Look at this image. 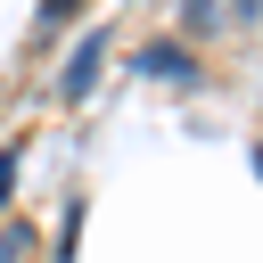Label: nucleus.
Instances as JSON below:
<instances>
[{
  "label": "nucleus",
  "instance_id": "1",
  "mask_svg": "<svg viewBox=\"0 0 263 263\" xmlns=\"http://www.w3.org/2000/svg\"><path fill=\"white\" fill-rule=\"evenodd\" d=\"M99 74H107V33H82V41H74V58L58 66V99H66V107H74V99H90V90H99Z\"/></svg>",
  "mask_w": 263,
  "mask_h": 263
},
{
  "label": "nucleus",
  "instance_id": "2",
  "mask_svg": "<svg viewBox=\"0 0 263 263\" xmlns=\"http://www.w3.org/2000/svg\"><path fill=\"white\" fill-rule=\"evenodd\" d=\"M140 74H156V82H197V58H189L181 41H140Z\"/></svg>",
  "mask_w": 263,
  "mask_h": 263
},
{
  "label": "nucleus",
  "instance_id": "3",
  "mask_svg": "<svg viewBox=\"0 0 263 263\" xmlns=\"http://www.w3.org/2000/svg\"><path fill=\"white\" fill-rule=\"evenodd\" d=\"M25 247H33V238H25L16 222H0V263H25Z\"/></svg>",
  "mask_w": 263,
  "mask_h": 263
},
{
  "label": "nucleus",
  "instance_id": "4",
  "mask_svg": "<svg viewBox=\"0 0 263 263\" xmlns=\"http://www.w3.org/2000/svg\"><path fill=\"white\" fill-rule=\"evenodd\" d=\"M74 8H82V0H41V25H66Z\"/></svg>",
  "mask_w": 263,
  "mask_h": 263
},
{
  "label": "nucleus",
  "instance_id": "5",
  "mask_svg": "<svg viewBox=\"0 0 263 263\" xmlns=\"http://www.w3.org/2000/svg\"><path fill=\"white\" fill-rule=\"evenodd\" d=\"M8 189H16V140L0 148V197H8Z\"/></svg>",
  "mask_w": 263,
  "mask_h": 263
}]
</instances>
